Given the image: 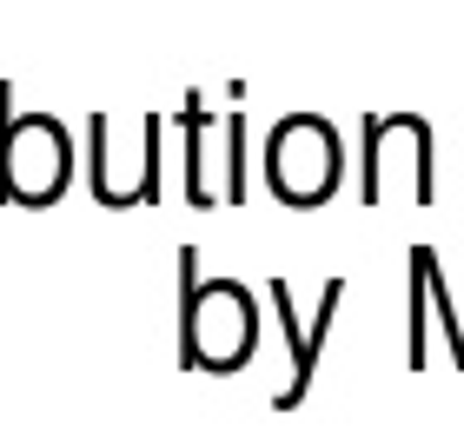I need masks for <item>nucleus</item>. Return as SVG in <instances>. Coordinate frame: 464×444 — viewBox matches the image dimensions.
<instances>
[]
</instances>
